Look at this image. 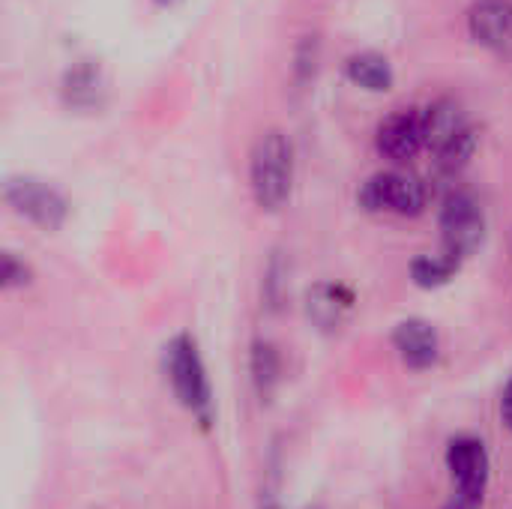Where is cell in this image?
<instances>
[{
	"instance_id": "6da1fadb",
	"label": "cell",
	"mask_w": 512,
	"mask_h": 509,
	"mask_svg": "<svg viewBox=\"0 0 512 509\" xmlns=\"http://www.w3.org/2000/svg\"><path fill=\"white\" fill-rule=\"evenodd\" d=\"M249 189L264 213H279L294 192V144L285 132H264L249 153Z\"/></svg>"
},
{
	"instance_id": "7a4b0ae2",
	"label": "cell",
	"mask_w": 512,
	"mask_h": 509,
	"mask_svg": "<svg viewBox=\"0 0 512 509\" xmlns=\"http://www.w3.org/2000/svg\"><path fill=\"white\" fill-rule=\"evenodd\" d=\"M165 375L171 381L177 402L204 429H210L213 426V387H210V375H207V366H204L195 336L177 333L165 345Z\"/></svg>"
},
{
	"instance_id": "3957f363",
	"label": "cell",
	"mask_w": 512,
	"mask_h": 509,
	"mask_svg": "<svg viewBox=\"0 0 512 509\" xmlns=\"http://www.w3.org/2000/svg\"><path fill=\"white\" fill-rule=\"evenodd\" d=\"M357 204L372 216H420L429 207V186L399 168L375 171L357 189Z\"/></svg>"
},
{
	"instance_id": "277c9868",
	"label": "cell",
	"mask_w": 512,
	"mask_h": 509,
	"mask_svg": "<svg viewBox=\"0 0 512 509\" xmlns=\"http://www.w3.org/2000/svg\"><path fill=\"white\" fill-rule=\"evenodd\" d=\"M3 201L15 216L27 219L30 225H36L42 231H60L66 225V219H69L66 195L54 183H48L42 177H33V174L6 177Z\"/></svg>"
},
{
	"instance_id": "5b68a950",
	"label": "cell",
	"mask_w": 512,
	"mask_h": 509,
	"mask_svg": "<svg viewBox=\"0 0 512 509\" xmlns=\"http://www.w3.org/2000/svg\"><path fill=\"white\" fill-rule=\"evenodd\" d=\"M441 225V249L468 261L486 240V210L468 189H453L441 201L438 213Z\"/></svg>"
},
{
	"instance_id": "8992f818",
	"label": "cell",
	"mask_w": 512,
	"mask_h": 509,
	"mask_svg": "<svg viewBox=\"0 0 512 509\" xmlns=\"http://www.w3.org/2000/svg\"><path fill=\"white\" fill-rule=\"evenodd\" d=\"M375 150L381 159H387L393 165H405L420 150H426L423 108H414V105L393 108L375 129Z\"/></svg>"
},
{
	"instance_id": "52a82bcc",
	"label": "cell",
	"mask_w": 512,
	"mask_h": 509,
	"mask_svg": "<svg viewBox=\"0 0 512 509\" xmlns=\"http://www.w3.org/2000/svg\"><path fill=\"white\" fill-rule=\"evenodd\" d=\"M447 471L453 477L456 495L483 501L486 486H489V474H492V462H489L486 444L480 438H474V435L453 438L447 444Z\"/></svg>"
},
{
	"instance_id": "ba28073f",
	"label": "cell",
	"mask_w": 512,
	"mask_h": 509,
	"mask_svg": "<svg viewBox=\"0 0 512 509\" xmlns=\"http://www.w3.org/2000/svg\"><path fill=\"white\" fill-rule=\"evenodd\" d=\"M468 33L489 54L512 60V0H474L468 6Z\"/></svg>"
},
{
	"instance_id": "9c48e42d",
	"label": "cell",
	"mask_w": 512,
	"mask_h": 509,
	"mask_svg": "<svg viewBox=\"0 0 512 509\" xmlns=\"http://www.w3.org/2000/svg\"><path fill=\"white\" fill-rule=\"evenodd\" d=\"M393 348L408 369L426 372L441 357V336L426 318H405L393 330Z\"/></svg>"
},
{
	"instance_id": "30bf717a",
	"label": "cell",
	"mask_w": 512,
	"mask_h": 509,
	"mask_svg": "<svg viewBox=\"0 0 512 509\" xmlns=\"http://www.w3.org/2000/svg\"><path fill=\"white\" fill-rule=\"evenodd\" d=\"M60 96L69 108L75 111H93L105 99V75L99 60L81 57L72 66H66L60 78Z\"/></svg>"
},
{
	"instance_id": "8fae6325",
	"label": "cell",
	"mask_w": 512,
	"mask_h": 509,
	"mask_svg": "<svg viewBox=\"0 0 512 509\" xmlns=\"http://www.w3.org/2000/svg\"><path fill=\"white\" fill-rule=\"evenodd\" d=\"M354 303L357 300H354L351 288H345L339 282H318L306 294V315L318 330L336 333V330H342V324L354 312Z\"/></svg>"
},
{
	"instance_id": "7c38bea8",
	"label": "cell",
	"mask_w": 512,
	"mask_h": 509,
	"mask_svg": "<svg viewBox=\"0 0 512 509\" xmlns=\"http://www.w3.org/2000/svg\"><path fill=\"white\" fill-rule=\"evenodd\" d=\"M465 129H471V120H468L465 108H462L456 99L441 96V99H432V102L423 108L426 150L438 153L441 147H447L450 141H456Z\"/></svg>"
},
{
	"instance_id": "4fadbf2b",
	"label": "cell",
	"mask_w": 512,
	"mask_h": 509,
	"mask_svg": "<svg viewBox=\"0 0 512 509\" xmlns=\"http://www.w3.org/2000/svg\"><path fill=\"white\" fill-rule=\"evenodd\" d=\"M345 75L351 84L369 93H387L396 84L393 63L381 51H354L345 57Z\"/></svg>"
},
{
	"instance_id": "5bb4252c",
	"label": "cell",
	"mask_w": 512,
	"mask_h": 509,
	"mask_svg": "<svg viewBox=\"0 0 512 509\" xmlns=\"http://www.w3.org/2000/svg\"><path fill=\"white\" fill-rule=\"evenodd\" d=\"M465 261H459L456 255L450 252H426V255H417L411 261V282L417 288H426V291H435V288H444L456 279V273L462 270Z\"/></svg>"
},
{
	"instance_id": "9a60e30c",
	"label": "cell",
	"mask_w": 512,
	"mask_h": 509,
	"mask_svg": "<svg viewBox=\"0 0 512 509\" xmlns=\"http://www.w3.org/2000/svg\"><path fill=\"white\" fill-rule=\"evenodd\" d=\"M249 369H252V384L264 399H270L282 381V357H279V348L267 339H258L252 342V354H249Z\"/></svg>"
},
{
	"instance_id": "2e32d148",
	"label": "cell",
	"mask_w": 512,
	"mask_h": 509,
	"mask_svg": "<svg viewBox=\"0 0 512 509\" xmlns=\"http://www.w3.org/2000/svg\"><path fill=\"white\" fill-rule=\"evenodd\" d=\"M477 144H480V135H477V129L471 126V129H465L456 141H450L447 147H441L438 153H432L435 156V171L441 174V177H459L468 165H471V159H474V153H477Z\"/></svg>"
},
{
	"instance_id": "e0dca14e",
	"label": "cell",
	"mask_w": 512,
	"mask_h": 509,
	"mask_svg": "<svg viewBox=\"0 0 512 509\" xmlns=\"http://www.w3.org/2000/svg\"><path fill=\"white\" fill-rule=\"evenodd\" d=\"M318 60H321V42H318V36H303V42L297 45V54H294V78L300 84L312 81L315 72H318Z\"/></svg>"
},
{
	"instance_id": "ac0fdd59",
	"label": "cell",
	"mask_w": 512,
	"mask_h": 509,
	"mask_svg": "<svg viewBox=\"0 0 512 509\" xmlns=\"http://www.w3.org/2000/svg\"><path fill=\"white\" fill-rule=\"evenodd\" d=\"M0 282L6 291H21L33 282V267L15 255V252H3V267H0Z\"/></svg>"
},
{
	"instance_id": "d6986e66",
	"label": "cell",
	"mask_w": 512,
	"mask_h": 509,
	"mask_svg": "<svg viewBox=\"0 0 512 509\" xmlns=\"http://www.w3.org/2000/svg\"><path fill=\"white\" fill-rule=\"evenodd\" d=\"M501 420H504V426L512 432V378L507 381L504 396H501Z\"/></svg>"
},
{
	"instance_id": "ffe728a7",
	"label": "cell",
	"mask_w": 512,
	"mask_h": 509,
	"mask_svg": "<svg viewBox=\"0 0 512 509\" xmlns=\"http://www.w3.org/2000/svg\"><path fill=\"white\" fill-rule=\"evenodd\" d=\"M444 509H483V501L477 498H465V495H453V501Z\"/></svg>"
},
{
	"instance_id": "44dd1931",
	"label": "cell",
	"mask_w": 512,
	"mask_h": 509,
	"mask_svg": "<svg viewBox=\"0 0 512 509\" xmlns=\"http://www.w3.org/2000/svg\"><path fill=\"white\" fill-rule=\"evenodd\" d=\"M156 6H162V9H168V6H177V3H183V0H153Z\"/></svg>"
},
{
	"instance_id": "7402d4cb",
	"label": "cell",
	"mask_w": 512,
	"mask_h": 509,
	"mask_svg": "<svg viewBox=\"0 0 512 509\" xmlns=\"http://www.w3.org/2000/svg\"><path fill=\"white\" fill-rule=\"evenodd\" d=\"M306 509H315V507H306Z\"/></svg>"
}]
</instances>
